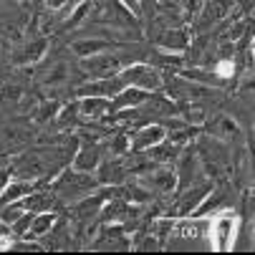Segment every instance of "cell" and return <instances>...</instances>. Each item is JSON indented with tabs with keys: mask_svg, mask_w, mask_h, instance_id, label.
<instances>
[{
	"mask_svg": "<svg viewBox=\"0 0 255 255\" xmlns=\"http://www.w3.org/2000/svg\"><path fill=\"white\" fill-rule=\"evenodd\" d=\"M96 185V182L91 179V177H86V172H81V169H68L63 177H61V182L56 185V192L61 195V197H66V200H74L76 195H81V192H89L91 187Z\"/></svg>",
	"mask_w": 255,
	"mask_h": 255,
	"instance_id": "cell-1",
	"label": "cell"
},
{
	"mask_svg": "<svg viewBox=\"0 0 255 255\" xmlns=\"http://www.w3.org/2000/svg\"><path fill=\"white\" fill-rule=\"evenodd\" d=\"M122 84H136L139 89H157L159 76H157V71H152L147 66H134L122 76Z\"/></svg>",
	"mask_w": 255,
	"mask_h": 255,
	"instance_id": "cell-2",
	"label": "cell"
},
{
	"mask_svg": "<svg viewBox=\"0 0 255 255\" xmlns=\"http://www.w3.org/2000/svg\"><path fill=\"white\" fill-rule=\"evenodd\" d=\"M84 68L89 71L91 76L106 79V76L117 74V68H119V58H117V56H99V58H89V61H84Z\"/></svg>",
	"mask_w": 255,
	"mask_h": 255,
	"instance_id": "cell-3",
	"label": "cell"
},
{
	"mask_svg": "<svg viewBox=\"0 0 255 255\" xmlns=\"http://www.w3.org/2000/svg\"><path fill=\"white\" fill-rule=\"evenodd\" d=\"M122 79H114V76H106V79H101L99 84H91V86H84V89H79V94H86V96H94V94H99V96H112V94H119L122 91Z\"/></svg>",
	"mask_w": 255,
	"mask_h": 255,
	"instance_id": "cell-4",
	"label": "cell"
},
{
	"mask_svg": "<svg viewBox=\"0 0 255 255\" xmlns=\"http://www.w3.org/2000/svg\"><path fill=\"white\" fill-rule=\"evenodd\" d=\"M162 136H164V131L157 129V127H152V129H141L139 136H134V149H147V147H152V144H157Z\"/></svg>",
	"mask_w": 255,
	"mask_h": 255,
	"instance_id": "cell-5",
	"label": "cell"
},
{
	"mask_svg": "<svg viewBox=\"0 0 255 255\" xmlns=\"http://www.w3.org/2000/svg\"><path fill=\"white\" fill-rule=\"evenodd\" d=\"M207 192H210V187H207V185H202V187H197V190H190L185 197H182V202H179V210H177V212H179V215L190 212V210H192V205H197Z\"/></svg>",
	"mask_w": 255,
	"mask_h": 255,
	"instance_id": "cell-6",
	"label": "cell"
},
{
	"mask_svg": "<svg viewBox=\"0 0 255 255\" xmlns=\"http://www.w3.org/2000/svg\"><path fill=\"white\" fill-rule=\"evenodd\" d=\"M53 225V215H38L33 220L30 217V228H28V238H35V235H46Z\"/></svg>",
	"mask_w": 255,
	"mask_h": 255,
	"instance_id": "cell-7",
	"label": "cell"
},
{
	"mask_svg": "<svg viewBox=\"0 0 255 255\" xmlns=\"http://www.w3.org/2000/svg\"><path fill=\"white\" fill-rule=\"evenodd\" d=\"M96 162H99V149H96V147H86V149L76 157V169H81V172L96 169Z\"/></svg>",
	"mask_w": 255,
	"mask_h": 255,
	"instance_id": "cell-8",
	"label": "cell"
},
{
	"mask_svg": "<svg viewBox=\"0 0 255 255\" xmlns=\"http://www.w3.org/2000/svg\"><path fill=\"white\" fill-rule=\"evenodd\" d=\"M124 167L122 164H114V162H106L104 167H101V172H99V179L101 182H122L124 179Z\"/></svg>",
	"mask_w": 255,
	"mask_h": 255,
	"instance_id": "cell-9",
	"label": "cell"
},
{
	"mask_svg": "<svg viewBox=\"0 0 255 255\" xmlns=\"http://www.w3.org/2000/svg\"><path fill=\"white\" fill-rule=\"evenodd\" d=\"M51 195L48 192H38V195H35V197H30V200H25L23 202V207L25 210H30V212H43V210H48L51 207Z\"/></svg>",
	"mask_w": 255,
	"mask_h": 255,
	"instance_id": "cell-10",
	"label": "cell"
},
{
	"mask_svg": "<svg viewBox=\"0 0 255 255\" xmlns=\"http://www.w3.org/2000/svg\"><path fill=\"white\" fill-rule=\"evenodd\" d=\"M99 205H101V197H89V200H84V202L76 207V217H79V220H89V217L96 215Z\"/></svg>",
	"mask_w": 255,
	"mask_h": 255,
	"instance_id": "cell-11",
	"label": "cell"
},
{
	"mask_svg": "<svg viewBox=\"0 0 255 255\" xmlns=\"http://www.w3.org/2000/svg\"><path fill=\"white\" fill-rule=\"evenodd\" d=\"M30 192V185L28 182H15V185H8V192L0 197L3 202H13V200H18V197H23V195H28Z\"/></svg>",
	"mask_w": 255,
	"mask_h": 255,
	"instance_id": "cell-12",
	"label": "cell"
},
{
	"mask_svg": "<svg viewBox=\"0 0 255 255\" xmlns=\"http://www.w3.org/2000/svg\"><path fill=\"white\" fill-rule=\"evenodd\" d=\"M164 48H185L187 46V38L182 33H177V30H167V35L159 41Z\"/></svg>",
	"mask_w": 255,
	"mask_h": 255,
	"instance_id": "cell-13",
	"label": "cell"
},
{
	"mask_svg": "<svg viewBox=\"0 0 255 255\" xmlns=\"http://www.w3.org/2000/svg\"><path fill=\"white\" fill-rule=\"evenodd\" d=\"M23 202H18V205H13V202H8V207H3V210H0V220H3V223H15L18 220V217L23 215Z\"/></svg>",
	"mask_w": 255,
	"mask_h": 255,
	"instance_id": "cell-14",
	"label": "cell"
},
{
	"mask_svg": "<svg viewBox=\"0 0 255 255\" xmlns=\"http://www.w3.org/2000/svg\"><path fill=\"white\" fill-rule=\"evenodd\" d=\"M147 99V94L144 91H136V89H129V91H124L122 94V99L114 104V106H127V104H139V101H144Z\"/></svg>",
	"mask_w": 255,
	"mask_h": 255,
	"instance_id": "cell-15",
	"label": "cell"
},
{
	"mask_svg": "<svg viewBox=\"0 0 255 255\" xmlns=\"http://www.w3.org/2000/svg\"><path fill=\"white\" fill-rule=\"evenodd\" d=\"M104 109H109L106 101H96V99L84 101V114H89V117H101V114H104Z\"/></svg>",
	"mask_w": 255,
	"mask_h": 255,
	"instance_id": "cell-16",
	"label": "cell"
},
{
	"mask_svg": "<svg viewBox=\"0 0 255 255\" xmlns=\"http://www.w3.org/2000/svg\"><path fill=\"white\" fill-rule=\"evenodd\" d=\"M74 48H76V53H94V51L106 48V43H104V41H81V43H76Z\"/></svg>",
	"mask_w": 255,
	"mask_h": 255,
	"instance_id": "cell-17",
	"label": "cell"
},
{
	"mask_svg": "<svg viewBox=\"0 0 255 255\" xmlns=\"http://www.w3.org/2000/svg\"><path fill=\"white\" fill-rule=\"evenodd\" d=\"M28 228H30V215H28V217L20 215V217H18V225H15L13 233H15V235H28Z\"/></svg>",
	"mask_w": 255,
	"mask_h": 255,
	"instance_id": "cell-18",
	"label": "cell"
},
{
	"mask_svg": "<svg viewBox=\"0 0 255 255\" xmlns=\"http://www.w3.org/2000/svg\"><path fill=\"white\" fill-rule=\"evenodd\" d=\"M8 179H10V169H0V195H3V187L8 185Z\"/></svg>",
	"mask_w": 255,
	"mask_h": 255,
	"instance_id": "cell-19",
	"label": "cell"
}]
</instances>
